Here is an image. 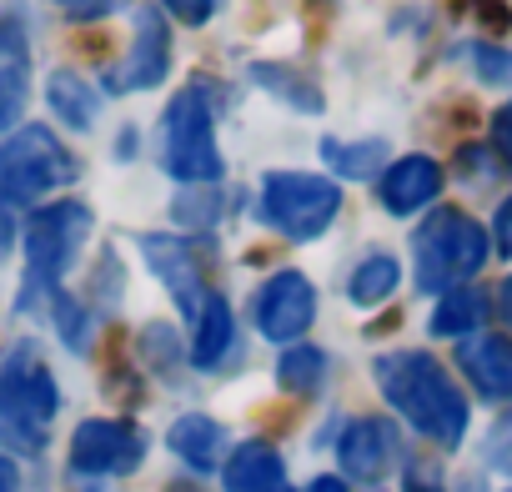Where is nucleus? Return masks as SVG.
Listing matches in <instances>:
<instances>
[{"mask_svg": "<svg viewBox=\"0 0 512 492\" xmlns=\"http://www.w3.org/2000/svg\"><path fill=\"white\" fill-rule=\"evenodd\" d=\"M377 392L387 397V407L412 422L427 442L437 447H462L467 437V397L452 382V372L432 357V352H382L372 362Z\"/></svg>", "mask_w": 512, "mask_h": 492, "instance_id": "f257e3e1", "label": "nucleus"}, {"mask_svg": "<svg viewBox=\"0 0 512 492\" xmlns=\"http://www.w3.org/2000/svg\"><path fill=\"white\" fill-rule=\"evenodd\" d=\"M226 106V91L206 76H196L191 86H181L171 96V106L161 111L156 126V161L171 181L181 186H221L226 161L216 146V116Z\"/></svg>", "mask_w": 512, "mask_h": 492, "instance_id": "f03ea898", "label": "nucleus"}, {"mask_svg": "<svg viewBox=\"0 0 512 492\" xmlns=\"http://www.w3.org/2000/svg\"><path fill=\"white\" fill-rule=\"evenodd\" d=\"M56 412H61L56 372L46 367L36 342H16L0 362V447L16 457L46 452Z\"/></svg>", "mask_w": 512, "mask_h": 492, "instance_id": "7ed1b4c3", "label": "nucleus"}, {"mask_svg": "<svg viewBox=\"0 0 512 492\" xmlns=\"http://www.w3.org/2000/svg\"><path fill=\"white\" fill-rule=\"evenodd\" d=\"M91 236V206L86 201H51L36 206L26 221V277H21V297L16 312H36L51 307V297L61 292L66 272L76 267L81 246Z\"/></svg>", "mask_w": 512, "mask_h": 492, "instance_id": "20e7f679", "label": "nucleus"}, {"mask_svg": "<svg viewBox=\"0 0 512 492\" xmlns=\"http://www.w3.org/2000/svg\"><path fill=\"white\" fill-rule=\"evenodd\" d=\"M492 257V236L482 221H472L457 206H437L417 231H412V262H417V287L422 292H452L467 287Z\"/></svg>", "mask_w": 512, "mask_h": 492, "instance_id": "39448f33", "label": "nucleus"}, {"mask_svg": "<svg viewBox=\"0 0 512 492\" xmlns=\"http://www.w3.org/2000/svg\"><path fill=\"white\" fill-rule=\"evenodd\" d=\"M76 176L81 166L51 126H21L0 141V201L6 206H36Z\"/></svg>", "mask_w": 512, "mask_h": 492, "instance_id": "423d86ee", "label": "nucleus"}, {"mask_svg": "<svg viewBox=\"0 0 512 492\" xmlns=\"http://www.w3.org/2000/svg\"><path fill=\"white\" fill-rule=\"evenodd\" d=\"M337 211H342V186L332 176H312V171H267L262 176L256 216L287 241H317L337 221Z\"/></svg>", "mask_w": 512, "mask_h": 492, "instance_id": "0eeeda50", "label": "nucleus"}, {"mask_svg": "<svg viewBox=\"0 0 512 492\" xmlns=\"http://www.w3.org/2000/svg\"><path fill=\"white\" fill-rule=\"evenodd\" d=\"M141 257H146V267L156 272V282L171 292V302H176V312L186 317V322H196V312H201V302L211 297V287H206V257H211V246L206 241H196V236H166V231H146L141 236Z\"/></svg>", "mask_w": 512, "mask_h": 492, "instance_id": "6e6552de", "label": "nucleus"}, {"mask_svg": "<svg viewBox=\"0 0 512 492\" xmlns=\"http://www.w3.org/2000/svg\"><path fill=\"white\" fill-rule=\"evenodd\" d=\"M146 462V432L126 417H86L71 432L76 477H126Z\"/></svg>", "mask_w": 512, "mask_h": 492, "instance_id": "1a4fd4ad", "label": "nucleus"}, {"mask_svg": "<svg viewBox=\"0 0 512 492\" xmlns=\"http://www.w3.org/2000/svg\"><path fill=\"white\" fill-rule=\"evenodd\" d=\"M251 322L267 342H282V347H297L312 322H317V287L302 277V272H272L251 297Z\"/></svg>", "mask_w": 512, "mask_h": 492, "instance_id": "9d476101", "label": "nucleus"}, {"mask_svg": "<svg viewBox=\"0 0 512 492\" xmlns=\"http://www.w3.org/2000/svg\"><path fill=\"white\" fill-rule=\"evenodd\" d=\"M166 76H171V26L156 6H141L131 16V51L101 76V86L111 96H126V91H151Z\"/></svg>", "mask_w": 512, "mask_h": 492, "instance_id": "9b49d317", "label": "nucleus"}, {"mask_svg": "<svg viewBox=\"0 0 512 492\" xmlns=\"http://www.w3.org/2000/svg\"><path fill=\"white\" fill-rule=\"evenodd\" d=\"M337 462L352 482H382L397 462V427L387 417H352L337 437Z\"/></svg>", "mask_w": 512, "mask_h": 492, "instance_id": "f8f14e48", "label": "nucleus"}, {"mask_svg": "<svg viewBox=\"0 0 512 492\" xmlns=\"http://www.w3.org/2000/svg\"><path fill=\"white\" fill-rule=\"evenodd\" d=\"M31 101V41L16 16H0V136H6Z\"/></svg>", "mask_w": 512, "mask_h": 492, "instance_id": "ddd939ff", "label": "nucleus"}, {"mask_svg": "<svg viewBox=\"0 0 512 492\" xmlns=\"http://www.w3.org/2000/svg\"><path fill=\"white\" fill-rule=\"evenodd\" d=\"M437 191H442V161H432V156H402L377 176V196L392 216H412V211L432 206Z\"/></svg>", "mask_w": 512, "mask_h": 492, "instance_id": "4468645a", "label": "nucleus"}, {"mask_svg": "<svg viewBox=\"0 0 512 492\" xmlns=\"http://www.w3.org/2000/svg\"><path fill=\"white\" fill-rule=\"evenodd\" d=\"M457 367L487 402L512 397V337H467L457 342Z\"/></svg>", "mask_w": 512, "mask_h": 492, "instance_id": "2eb2a0df", "label": "nucleus"}, {"mask_svg": "<svg viewBox=\"0 0 512 492\" xmlns=\"http://www.w3.org/2000/svg\"><path fill=\"white\" fill-rule=\"evenodd\" d=\"M221 487L226 492H282L287 487V462L272 442H241L221 462Z\"/></svg>", "mask_w": 512, "mask_h": 492, "instance_id": "dca6fc26", "label": "nucleus"}, {"mask_svg": "<svg viewBox=\"0 0 512 492\" xmlns=\"http://www.w3.org/2000/svg\"><path fill=\"white\" fill-rule=\"evenodd\" d=\"M166 447L191 467V472H216L221 462H226V427L216 422V417H206V412H181L176 422H171V432H166Z\"/></svg>", "mask_w": 512, "mask_h": 492, "instance_id": "f3484780", "label": "nucleus"}, {"mask_svg": "<svg viewBox=\"0 0 512 492\" xmlns=\"http://www.w3.org/2000/svg\"><path fill=\"white\" fill-rule=\"evenodd\" d=\"M231 347H236V317H231V302H226L221 292H211V297L201 302L196 322H191V347H186V357H191V367L216 372V367L231 357Z\"/></svg>", "mask_w": 512, "mask_h": 492, "instance_id": "a211bd4d", "label": "nucleus"}, {"mask_svg": "<svg viewBox=\"0 0 512 492\" xmlns=\"http://www.w3.org/2000/svg\"><path fill=\"white\" fill-rule=\"evenodd\" d=\"M46 101H51V111H56L71 131H91L96 116H101V96H96L91 81L76 76V71H51V81H46Z\"/></svg>", "mask_w": 512, "mask_h": 492, "instance_id": "6ab92c4d", "label": "nucleus"}, {"mask_svg": "<svg viewBox=\"0 0 512 492\" xmlns=\"http://www.w3.org/2000/svg\"><path fill=\"white\" fill-rule=\"evenodd\" d=\"M482 322H487V297L477 287H452V292L437 297V307L427 317V332L432 337H472Z\"/></svg>", "mask_w": 512, "mask_h": 492, "instance_id": "aec40b11", "label": "nucleus"}, {"mask_svg": "<svg viewBox=\"0 0 512 492\" xmlns=\"http://www.w3.org/2000/svg\"><path fill=\"white\" fill-rule=\"evenodd\" d=\"M236 211V191L221 181V186H181L176 201H171V216L186 226V231H206L216 221H226Z\"/></svg>", "mask_w": 512, "mask_h": 492, "instance_id": "412c9836", "label": "nucleus"}, {"mask_svg": "<svg viewBox=\"0 0 512 492\" xmlns=\"http://www.w3.org/2000/svg\"><path fill=\"white\" fill-rule=\"evenodd\" d=\"M251 81H256V86H267L277 101H287L292 111H307V116H317V111L327 106V101H322V91H317L302 71L277 66V61H272V66H267V61H256V66H251Z\"/></svg>", "mask_w": 512, "mask_h": 492, "instance_id": "4be33fe9", "label": "nucleus"}, {"mask_svg": "<svg viewBox=\"0 0 512 492\" xmlns=\"http://www.w3.org/2000/svg\"><path fill=\"white\" fill-rule=\"evenodd\" d=\"M397 282H402L397 257L372 252V257H367V262H357V272L347 277V297H352V307H382V302L397 292Z\"/></svg>", "mask_w": 512, "mask_h": 492, "instance_id": "5701e85b", "label": "nucleus"}, {"mask_svg": "<svg viewBox=\"0 0 512 492\" xmlns=\"http://www.w3.org/2000/svg\"><path fill=\"white\" fill-rule=\"evenodd\" d=\"M277 382H282V392H292V397H312V392H322V382H327V352L312 347V342L287 347L282 362H277Z\"/></svg>", "mask_w": 512, "mask_h": 492, "instance_id": "b1692460", "label": "nucleus"}, {"mask_svg": "<svg viewBox=\"0 0 512 492\" xmlns=\"http://www.w3.org/2000/svg\"><path fill=\"white\" fill-rule=\"evenodd\" d=\"M322 156H327V166H332L342 181H372V176L387 171V146H382V141H362V146L327 141Z\"/></svg>", "mask_w": 512, "mask_h": 492, "instance_id": "393cba45", "label": "nucleus"}, {"mask_svg": "<svg viewBox=\"0 0 512 492\" xmlns=\"http://www.w3.org/2000/svg\"><path fill=\"white\" fill-rule=\"evenodd\" d=\"M51 322H56L61 342H66L76 357H86V352H91V307H86L81 297L56 292V297H51Z\"/></svg>", "mask_w": 512, "mask_h": 492, "instance_id": "a878e982", "label": "nucleus"}, {"mask_svg": "<svg viewBox=\"0 0 512 492\" xmlns=\"http://www.w3.org/2000/svg\"><path fill=\"white\" fill-rule=\"evenodd\" d=\"M467 61H472V76L482 86H512V51H502L492 41H472L467 46Z\"/></svg>", "mask_w": 512, "mask_h": 492, "instance_id": "bb28decb", "label": "nucleus"}, {"mask_svg": "<svg viewBox=\"0 0 512 492\" xmlns=\"http://www.w3.org/2000/svg\"><path fill=\"white\" fill-rule=\"evenodd\" d=\"M141 352H146V362H151L156 372H166L171 362H181V347H176V332H171V327H161V322H151V327L141 332Z\"/></svg>", "mask_w": 512, "mask_h": 492, "instance_id": "cd10ccee", "label": "nucleus"}, {"mask_svg": "<svg viewBox=\"0 0 512 492\" xmlns=\"http://www.w3.org/2000/svg\"><path fill=\"white\" fill-rule=\"evenodd\" d=\"M51 6H56L66 21H76V26H91V21H106L111 11H121L126 0H51Z\"/></svg>", "mask_w": 512, "mask_h": 492, "instance_id": "c85d7f7f", "label": "nucleus"}, {"mask_svg": "<svg viewBox=\"0 0 512 492\" xmlns=\"http://www.w3.org/2000/svg\"><path fill=\"white\" fill-rule=\"evenodd\" d=\"M161 6L181 21V26H206L211 16H216V6L221 0H161Z\"/></svg>", "mask_w": 512, "mask_h": 492, "instance_id": "c756f323", "label": "nucleus"}, {"mask_svg": "<svg viewBox=\"0 0 512 492\" xmlns=\"http://www.w3.org/2000/svg\"><path fill=\"white\" fill-rule=\"evenodd\" d=\"M492 151L512 166V101H502V106L492 111Z\"/></svg>", "mask_w": 512, "mask_h": 492, "instance_id": "7c9ffc66", "label": "nucleus"}, {"mask_svg": "<svg viewBox=\"0 0 512 492\" xmlns=\"http://www.w3.org/2000/svg\"><path fill=\"white\" fill-rule=\"evenodd\" d=\"M0 492H21V467L11 452H0Z\"/></svg>", "mask_w": 512, "mask_h": 492, "instance_id": "2f4dec72", "label": "nucleus"}, {"mask_svg": "<svg viewBox=\"0 0 512 492\" xmlns=\"http://www.w3.org/2000/svg\"><path fill=\"white\" fill-rule=\"evenodd\" d=\"M11 246H16V216H11L6 201H0V257H6Z\"/></svg>", "mask_w": 512, "mask_h": 492, "instance_id": "473e14b6", "label": "nucleus"}, {"mask_svg": "<svg viewBox=\"0 0 512 492\" xmlns=\"http://www.w3.org/2000/svg\"><path fill=\"white\" fill-rule=\"evenodd\" d=\"M497 241H502V252H512V196L497 211Z\"/></svg>", "mask_w": 512, "mask_h": 492, "instance_id": "72a5a7b5", "label": "nucleus"}, {"mask_svg": "<svg viewBox=\"0 0 512 492\" xmlns=\"http://www.w3.org/2000/svg\"><path fill=\"white\" fill-rule=\"evenodd\" d=\"M307 492H347V482H342V477H312Z\"/></svg>", "mask_w": 512, "mask_h": 492, "instance_id": "f704fd0d", "label": "nucleus"}, {"mask_svg": "<svg viewBox=\"0 0 512 492\" xmlns=\"http://www.w3.org/2000/svg\"><path fill=\"white\" fill-rule=\"evenodd\" d=\"M497 307H502V317H507V327H512V272H507V282H502V292H497Z\"/></svg>", "mask_w": 512, "mask_h": 492, "instance_id": "c9c22d12", "label": "nucleus"}, {"mask_svg": "<svg viewBox=\"0 0 512 492\" xmlns=\"http://www.w3.org/2000/svg\"><path fill=\"white\" fill-rule=\"evenodd\" d=\"M407 492H442V487H407Z\"/></svg>", "mask_w": 512, "mask_h": 492, "instance_id": "e433bc0d", "label": "nucleus"}, {"mask_svg": "<svg viewBox=\"0 0 512 492\" xmlns=\"http://www.w3.org/2000/svg\"><path fill=\"white\" fill-rule=\"evenodd\" d=\"M282 492H292V487H282Z\"/></svg>", "mask_w": 512, "mask_h": 492, "instance_id": "4c0bfd02", "label": "nucleus"}, {"mask_svg": "<svg viewBox=\"0 0 512 492\" xmlns=\"http://www.w3.org/2000/svg\"><path fill=\"white\" fill-rule=\"evenodd\" d=\"M507 492H512V487H507Z\"/></svg>", "mask_w": 512, "mask_h": 492, "instance_id": "58836bf2", "label": "nucleus"}]
</instances>
